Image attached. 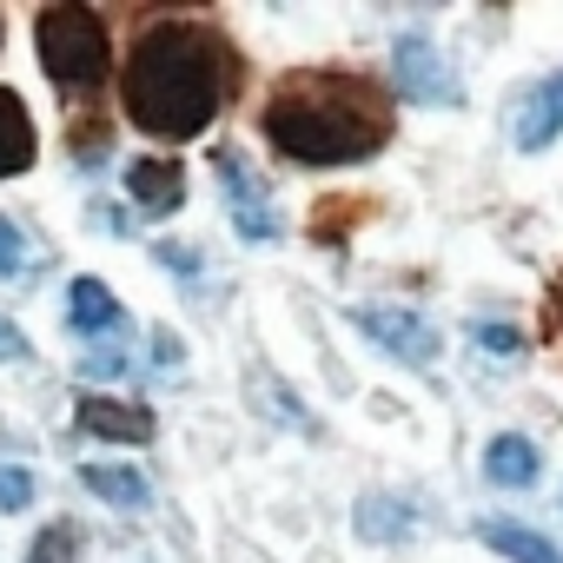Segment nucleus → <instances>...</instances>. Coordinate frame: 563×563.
<instances>
[{
	"label": "nucleus",
	"mask_w": 563,
	"mask_h": 563,
	"mask_svg": "<svg viewBox=\"0 0 563 563\" xmlns=\"http://www.w3.org/2000/svg\"><path fill=\"white\" fill-rule=\"evenodd\" d=\"M239 93V54L206 21H153L120 67V107L153 140H199Z\"/></svg>",
	"instance_id": "obj_1"
},
{
	"label": "nucleus",
	"mask_w": 563,
	"mask_h": 563,
	"mask_svg": "<svg viewBox=\"0 0 563 563\" xmlns=\"http://www.w3.org/2000/svg\"><path fill=\"white\" fill-rule=\"evenodd\" d=\"M391 120H398V93L365 80V74H345V67H306V74H286L272 87L258 126L272 140L278 159L292 166H365L385 153L391 140Z\"/></svg>",
	"instance_id": "obj_2"
},
{
	"label": "nucleus",
	"mask_w": 563,
	"mask_h": 563,
	"mask_svg": "<svg viewBox=\"0 0 563 563\" xmlns=\"http://www.w3.org/2000/svg\"><path fill=\"white\" fill-rule=\"evenodd\" d=\"M34 54H41V74L54 87H100L107 67H113V41H107V21L93 8H67V0H54V8L34 14Z\"/></svg>",
	"instance_id": "obj_3"
},
{
	"label": "nucleus",
	"mask_w": 563,
	"mask_h": 563,
	"mask_svg": "<svg viewBox=\"0 0 563 563\" xmlns=\"http://www.w3.org/2000/svg\"><path fill=\"white\" fill-rule=\"evenodd\" d=\"M391 93H398L405 107H457V100H464L451 60L438 54V41H431L424 27H405V34L391 41Z\"/></svg>",
	"instance_id": "obj_4"
},
{
	"label": "nucleus",
	"mask_w": 563,
	"mask_h": 563,
	"mask_svg": "<svg viewBox=\"0 0 563 563\" xmlns=\"http://www.w3.org/2000/svg\"><path fill=\"white\" fill-rule=\"evenodd\" d=\"M212 173H219V186H225V212H232V225H239L245 245H278V239H286V219H278V206H272L258 166H252L239 146H219V153H212Z\"/></svg>",
	"instance_id": "obj_5"
},
{
	"label": "nucleus",
	"mask_w": 563,
	"mask_h": 563,
	"mask_svg": "<svg viewBox=\"0 0 563 563\" xmlns=\"http://www.w3.org/2000/svg\"><path fill=\"white\" fill-rule=\"evenodd\" d=\"M352 325H358L378 352H391L398 365H411V372H431V365H438V352H444L438 325H431V319H418L411 306H358V312H352Z\"/></svg>",
	"instance_id": "obj_6"
},
{
	"label": "nucleus",
	"mask_w": 563,
	"mask_h": 563,
	"mask_svg": "<svg viewBox=\"0 0 563 563\" xmlns=\"http://www.w3.org/2000/svg\"><path fill=\"white\" fill-rule=\"evenodd\" d=\"M126 199H133V212L140 219H173L179 206H186V166L179 159H133L126 166Z\"/></svg>",
	"instance_id": "obj_7"
},
{
	"label": "nucleus",
	"mask_w": 563,
	"mask_h": 563,
	"mask_svg": "<svg viewBox=\"0 0 563 563\" xmlns=\"http://www.w3.org/2000/svg\"><path fill=\"white\" fill-rule=\"evenodd\" d=\"M74 424H80L87 438H107V444H146V438L159 431V418H153L146 405H126V398H100V391H87V398L74 405Z\"/></svg>",
	"instance_id": "obj_8"
},
{
	"label": "nucleus",
	"mask_w": 563,
	"mask_h": 563,
	"mask_svg": "<svg viewBox=\"0 0 563 563\" xmlns=\"http://www.w3.org/2000/svg\"><path fill=\"white\" fill-rule=\"evenodd\" d=\"M510 133H517V146H523V153H543V146L563 133V67H556L550 80H537V87L517 100Z\"/></svg>",
	"instance_id": "obj_9"
},
{
	"label": "nucleus",
	"mask_w": 563,
	"mask_h": 563,
	"mask_svg": "<svg viewBox=\"0 0 563 563\" xmlns=\"http://www.w3.org/2000/svg\"><path fill=\"white\" fill-rule=\"evenodd\" d=\"M372 212H378V199H372V192H325V199L312 206V219H306V239H312V245H325V252H345V245H352V232H358Z\"/></svg>",
	"instance_id": "obj_10"
},
{
	"label": "nucleus",
	"mask_w": 563,
	"mask_h": 563,
	"mask_svg": "<svg viewBox=\"0 0 563 563\" xmlns=\"http://www.w3.org/2000/svg\"><path fill=\"white\" fill-rule=\"evenodd\" d=\"M352 530H358L365 543H411V537H418V510H411V497L365 490L358 510H352Z\"/></svg>",
	"instance_id": "obj_11"
},
{
	"label": "nucleus",
	"mask_w": 563,
	"mask_h": 563,
	"mask_svg": "<svg viewBox=\"0 0 563 563\" xmlns=\"http://www.w3.org/2000/svg\"><path fill=\"white\" fill-rule=\"evenodd\" d=\"M41 153V133H34V113L14 87H0V179H21Z\"/></svg>",
	"instance_id": "obj_12"
},
{
	"label": "nucleus",
	"mask_w": 563,
	"mask_h": 563,
	"mask_svg": "<svg viewBox=\"0 0 563 563\" xmlns=\"http://www.w3.org/2000/svg\"><path fill=\"white\" fill-rule=\"evenodd\" d=\"M484 477H490L497 490H530V484L543 477V457H537V444H530V438L497 431V438L484 444Z\"/></svg>",
	"instance_id": "obj_13"
},
{
	"label": "nucleus",
	"mask_w": 563,
	"mask_h": 563,
	"mask_svg": "<svg viewBox=\"0 0 563 563\" xmlns=\"http://www.w3.org/2000/svg\"><path fill=\"white\" fill-rule=\"evenodd\" d=\"M477 543H484V550H497L504 563H563V550H556L543 530L510 523V517H484V523H477Z\"/></svg>",
	"instance_id": "obj_14"
},
{
	"label": "nucleus",
	"mask_w": 563,
	"mask_h": 563,
	"mask_svg": "<svg viewBox=\"0 0 563 563\" xmlns=\"http://www.w3.org/2000/svg\"><path fill=\"white\" fill-rule=\"evenodd\" d=\"M67 325L74 332H120L126 325V312H120L107 278H74L67 286Z\"/></svg>",
	"instance_id": "obj_15"
},
{
	"label": "nucleus",
	"mask_w": 563,
	"mask_h": 563,
	"mask_svg": "<svg viewBox=\"0 0 563 563\" xmlns=\"http://www.w3.org/2000/svg\"><path fill=\"white\" fill-rule=\"evenodd\" d=\"M80 484H87L93 497L120 504V510H146V504H153V484H146L133 464H87V471H80Z\"/></svg>",
	"instance_id": "obj_16"
},
{
	"label": "nucleus",
	"mask_w": 563,
	"mask_h": 563,
	"mask_svg": "<svg viewBox=\"0 0 563 563\" xmlns=\"http://www.w3.org/2000/svg\"><path fill=\"white\" fill-rule=\"evenodd\" d=\"M252 385H258V391H265V411H272V418H278V424H292V431H306V438H312V431H319V418H312V411H306V405H299V391H286V385H278V378H272V372H265V365H258V372H252Z\"/></svg>",
	"instance_id": "obj_17"
},
{
	"label": "nucleus",
	"mask_w": 563,
	"mask_h": 563,
	"mask_svg": "<svg viewBox=\"0 0 563 563\" xmlns=\"http://www.w3.org/2000/svg\"><path fill=\"white\" fill-rule=\"evenodd\" d=\"M27 563H80V523H74V517H54V523L27 543Z\"/></svg>",
	"instance_id": "obj_18"
},
{
	"label": "nucleus",
	"mask_w": 563,
	"mask_h": 563,
	"mask_svg": "<svg viewBox=\"0 0 563 563\" xmlns=\"http://www.w3.org/2000/svg\"><path fill=\"white\" fill-rule=\"evenodd\" d=\"M471 339L484 345V358H497V365H523V332H517V325H504V319H477Z\"/></svg>",
	"instance_id": "obj_19"
},
{
	"label": "nucleus",
	"mask_w": 563,
	"mask_h": 563,
	"mask_svg": "<svg viewBox=\"0 0 563 563\" xmlns=\"http://www.w3.org/2000/svg\"><path fill=\"white\" fill-rule=\"evenodd\" d=\"M21 265H27V239H21V225L8 212H0V278H14Z\"/></svg>",
	"instance_id": "obj_20"
},
{
	"label": "nucleus",
	"mask_w": 563,
	"mask_h": 563,
	"mask_svg": "<svg viewBox=\"0 0 563 563\" xmlns=\"http://www.w3.org/2000/svg\"><path fill=\"white\" fill-rule=\"evenodd\" d=\"M34 504V477L14 471V464H0V510H27Z\"/></svg>",
	"instance_id": "obj_21"
},
{
	"label": "nucleus",
	"mask_w": 563,
	"mask_h": 563,
	"mask_svg": "<svg viewBox=\"0 0 563 563\" xmlns=\"http://www.w3.org/2000/svg\"><path fill=\"white\" fill-rule=\"evenodd\" d=\"M74 159H80V166H100V159H107V126H100V120H87V126L74 120Z\"/></svg>",
	"instance_id": "obj_22"
},
{
	"label": "nucleus",
	"mask_w": 563,
	"mask_h": 563,
	"mask_svg": "<svg viewBox=\"0 0 563 563\" xmlns=\"http://www.w3.org/2000/svg\"><path fill=\"white\" fill-rule=\"evenodd\" d=\"M153 258H159L166 272H179V278H199V252L179 245V239H153Z\"/></svg>",
	"instance_id": "obj_23"
},
{
	"label": "nucleus",
	"mask_w": 563,
	"mask_h": 563,
	"mask_svg": "<svg viewBox=\"0 0 563 563\" xmlns=\"http://www.w3.org/2000/svg\"><path fill=\"white\" fill-rule=\"evenodd\" d=\"M80 372L87 378H120V372H133V358L126 352H80Z\"/></svg>",
	"instance_id": "obj_24"
},
{
	"label": "nucleus",
	"mask_w": 563,
	"mask_h": 563,
	"mask_svg": "<svg viewBox=\"0 0 563 563\" xmlns=\"http://www.w3.org/2000/svg\"><path fill=\"white\" fill-rule=\"evenodd\" d=\"M21 358H34L27 332H21V325H8V319H0V365H21Z\"/></svg>",
	"instance_id": "obj_25"
},
{
	"label": "nucleus",
	"mask_w": 563,
	"mask_h": 563,
	"mask_svg": "<svg viewBox=\"0 0 563 563\" xmlns=\"http://www.w3.org/2000/svg\"><path fill=\"white\" fill-rule=\"evenodd\" d=\"M153 358H159V365H179V339H173V332H153Z\"/></svg>",
	"instance_id": "obj_26"
},
{
	"label": "nucleus",
	"mask_w": 563,
	"mask_h": 563,
	"mask_svg": "<svg viewBox=\"0 0 563 563\" xmlns=\"http://www.w3.org/2000/svg\"><path fill=\"white\" fill-rule=\"evenodd\" d=\"M550 319L563 325V278H556V292H550Z\"/></svg>",
	"instance_id": "obj_27"
}]
</instances>
